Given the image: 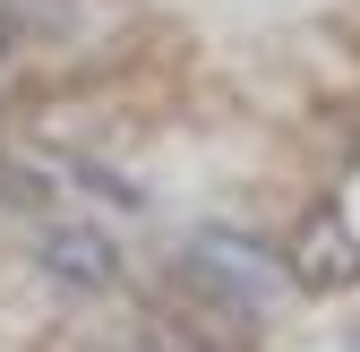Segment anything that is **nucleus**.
Returning a JSON list of instances; mask_svg holds the SVG:
<instances>
[{
    "mask_svg": "<svg viewBox=\"0 0 360 352\" xmlns=\"http://www.w3.org/2000/svg\"><path fill=\"white\" fill-rule=\"evenodd\" d=\"M43 275L52 284H69V292H112L120 284V241L112 232H95V224H69V215H52L43 224Z\"/></svg>",
    "mask_w": 360,
    "mask_h": 352,
    "instance_id": "3",
    "label": "nucleus"
},
{
    "mask_svg": "<svg viewBox=\"0 0 360 352\" xmlns=\"http://www.w3.org/2000/svg\"><path fill=\"white\" fill-rule=\"evenodd\" d=\"M172 267H180V284H189L214 318H232V335H249V318H266V310L292 292L283 249H266V241L240 232V224H198L189 241H180Z\"/></svg>",
    "mask_w": 360,
    "mask_h": 352,
    "instance_id": "1",
    "label": "nucleus"
},
{
    "mask_svg": "<svg viewBox=\"0 0 360 352\" xmlns=\"http://www.w3.org/2000/svg\"><path fill=\"white\" fill-rule=\"evenodd\" d=\"M352 352H360V335H352Z\"/></svg>",
    "mask_w": 360,
    "mask_h": 352,
    "instance_id": "8",
    "label": "nucleus"
},
{
    "mask_svg": "<svg viewBox=\"0 0 360 352\" xmlns=\"http://www.w3.org/2000/svg\"><path fill=\"white\" fill-rule=\"evenodd\" d=\"M283 275H292V292H352L360 284V232L335 206H309L300 232L283 241Z\"/></svg>",
    "mask_w": 360,
    "mask_h": 352,
    "instance_id": "2",
    "label": "nucleus"
},
{
    "mask_svg": "<svg viewBox=\"0 0 360 352\" xmlns=\"http://www.w3.org/2000/svg\"><path fill=\"white\" fill-rule=\"evenodd\" d=\"M146 352H240L232 335H206L189 318H172V310H146Z\"/></svg>",
    "mask_w": 360,
    "mask_h": 352,
    "instance_id": "4",
    "label": "nucleus"
},
{
    "mask_svg": "<svg viewBox=\"0 0 360 352\" xmlns=\"http://www.w3.org/2000/svg\"><path fill=\"white\" fill-rule=\"evenodd\" d=\"M69 181H86V189L103 198V206H129V215L146 206V189L129 181V172H112V163H95V155H69Z\"/></svg>",
    "mask_w": 360,
    "mask_h": 352,
    "instance_id": "5",
    "label": "nucleus"
},
{
    "mask_svg": "<svg viewBox=\"0 0 360 352\" xmlns=\"http://www.w3.org/2000/svg\"><path fill=\"white\" fill-rule=\"evenodd\" d=\"M43 198H52V181H43L34 163H9V155H0V206H43Z\"/></svg>",
    "mask_w": 360,
    "mask_h": 352,
    "instance_id": "6",
    "label": "nucleus"
},
{
    "mask_svg": "<svg viewBox=\"0 0 360 352\" xmlns=\"http://www.w3.org/2000/svg\"><path fill=\"white\" fill-rule=\"evenodd\" d=\"M18 77V52H9V34H0V86H9Z\"/></svg>",
    "mask_w": 360,
    "mask_h": 352,
    "instance_id": "7",
    "label": "nucleus"
}]
</instances>
